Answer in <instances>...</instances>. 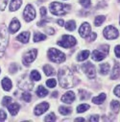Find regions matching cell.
Returning a JSON list of instances; mask_svg holds the SVG:
<instances>
[{
    "instance_id": "cell-30",
    "label": "cell",
    "mask_w": 120,
    "mask_h": 122,
    "mask_svg": "<svg viewBox=\"0 0 120 122\" xmlns=\"http://www.w3.org/2000/svg\"><path fill=\"white\" fill-rule=\"evenodd\" d=\"M88 109H89V105H87V104H82V105H80V106L77 107V112L82 113V112L87 111Z\"/></svg>"
},
{
    "instance_id": "cell-17",
    "label": "cell",
    "mask_w": 120,
    "mask_h": 122,
    "mask_svg": "<svg viewBox=\"0 0 120 122\" xmlns=\"http://www.w3.org/2000/svg\"><path fill=\"white\" fill-rule=\"evenodd\" d=\"M120 75V68H119V64L117 62H115L114 64V66H113V69L111 71V76L110 78L112 80H116Z\"/></svg>"
},
{
    "instance_id": "cell-2",
    "label": "cell",
    "mask_w": 120,
    "mask_h": 122,
    "mask_svg": "<svg viewBox=\"0 0 120 122\" xmlns=\"http://www.w3.org/2000/svg\"><path fill=\"white\" fill-rule=\"evenodd\" d=\"M9 33L5 24L0 25V57H2L8 47Z\"/></svg>"
},
{
    "instance_id": "cell-42",
    "label": "cell",
    "mask_w": 120,
    "mask_h": 122,
    "mask_svg": "<svg viewBox=\"0 0 120 122\" xmlns=\"http://www.w3.org/2000/svg\"><path fill=\"white\" fill-rule=\"evenodd\" d=\"M88 36H89V37L87 38V40H88L89 41H94V40L96 39V36H97V35H96V33H90Z\"/></svg>"
},
{
    "instance_id": "cell-39",
    "label": "cell",
    "mask_w": 120,
    "mask_h": 122,
    "mask_svg": "<svg viewBox=\"0 0 120 122\" xmlns=\"http://www.w3.org/2000/svg\"><path fill=\"white\" fill-rule=\"evenodd\" d=\"M7 3H8V0H0V10L4 11L6 9Z\"/></svg>"
},
{
    "instance_id": "cell-33",
    "label": "cell",
    "mask_w": 120,
    "mask_h": 122,
    "mask_svg": "<svg viewBox=\"0 0 120 122\" xmlns=\"http://www.w3.org/2000/svg\"><path fill=\"white\" fill-rule=\"evenodd\" d=\"M79 92H80V98H81V100H85V99H87L89 97V93L86 92V91H85V90H83V89H80Z\"/></svg>"
},
{
    "instance_id": "cell-41",
    "label": "cell",
    "mask_w": 120,
    "mask_h": 122,
    "mask_svg": "<svg viewBox=\"0 0 120 122\" xmlns=\"http://www.w3.org/2000/svg\"><path fill=\"white\" fill-rule=\"evenodd\" d=\"M7 118V114L3 110H0V121H3Z\"/></svg>"
},
{
    "instance_id": "cell-23",
    "label": "cell",
    "mask_w": 120,
    "mask_h": 122,
    "mask_svg": "<svg viewBox=\"0 0 120 122\" xmlns=\"http://www.w3.org/2000/svg\"><path fill=\"white\" fill-rule=\"evenodd\" d=\"M88 56H89V51L88 50H84L81 53H79V55L77 56V61H79V62H83V61H85L88 58Z\"/></svg>"
},
{
    "instance_id": "cell-34",
    "label": "cell",
    "mask_w": 120,
    "mask_h": 122,
    "mask_svg": "<svg viewBox=\"0 0 120 122\" xmlns=\"http://www.w3.org/2000/svg\"><path fill=\"white\" fill-rule=\"evenodd\" d=\"M80 4L84 8H89L91 5V1L90 0H80Z\"/></svg>"
},
{
    "instance_id": "cell-36",
    "label": "cell",
    "mask_w": 120,
    "mask_h": 122,
    "mask_svg": "<svg viewBox=\"0 0 120 122\" xmlns=\"http://www.w3.org/2000/svg\"><path fill=\"white\" fill-rule=\"evenodd\" d=\"M56 84H57V82H56L55 79H49V80L46 81V85L49 87H55L56 86Z\"/></svg>"
},
{
    "instance_id": "cell-49",
    "label": "cell",
    "mask_w": 120,
    "mask_h": 122,
    "mask_svg": "<svg viewBox=\"0 0 120 122\" xmlns=\"http://www.w3.org/2000/svg\"><path fill=\"white\" fill-rule=\"evenodd\" d=\"M58 24H59L60 26H64V25H65L64 19H59V20H58Z\"/></svg>"
},
{
    "instance_id": "cell-48",
    "label": "cell",
    "mask_w": 120,
    "mask_h": 122,
    "mask_svg": "<svg viewBox=\"0 0 120 122\" xmlns=\"http://www.w3.org/2000/svg\"><path fill=\"white\" fill-rule=\"evenodd\" d=\"M47 21H48L47 19H44V20H42V21H40V22H38V26H42V25H44Z\"/></svg>"
},
{
    "instance_id": "cell-16",
    "label": "cell",
    "mask_w": 120,
    "mask_h": 122,
    "mask_svg": "<svg viewBox=\"0 0 120 122\" xmlns=\"http://www.w3.org/2000/svg\"><path fill=\"white\" fill-rule=\"evenodd\" d=\"M29 39H30V33L29 32H23L20 35H18L16 38V40L22 43H27L29 41Z\"/></svg>"
},
{
    "instance_id": "cell-35",
    "label": "cell",
    "mask_w": 120,
    "mask_h": 122,
    "mask_svg": "<svg viewBox=\"0 0 120 122\" xmlns=\"http://www.w3.org/2000/svg\"><path fill=\"white\" fill-rule=\"evenodd\" d=\"M22 99H23L24 101H26V102H30V101H31V99H32L31 93H29V92H24V93H22Z\"/></svg>"
},
{
    "instance_id": "cell-7",
    "label": "cell",
    "mask_w": 120,
    "mask_h": 122,
    "mask_svg": "<svg viewBox=\"0 0 120 122\" xmlns=\"http://www.w3.org/2000/svg\"><path fill=\"white\" fill-rule=\"evenodd\" d=\"M104 37L108 40H115L118 38L119 36V32H118V30L113 27L112 25H109L107 26L105 29H104Z\"/></svg>"
},
{
    "instance_id": "cell-51",
    "label": "cell",
    "mask_w": 120,
    "mask_h": 122,
    "mask_svg": "<svg viewBox=\"0 0 120 122\" xmlns=\"http://www.w3.org/2000/svg\"><path fill=\"white\" fill-rule=\"evenodd\" d=\"M75 121H85V118H76Z\"/></svg>"
},
{
    "instance_id": "cell-1",
    "label": "cell",
    "mask_w": 120,
    "mask_h": 122,
    "mask_svg": "<svg viewBox=\"0 0 120 122\" xmlns=\"http://www.w3.org/2000/svg\"><path fill=\"white\" fill-rule=\"evenodd\" d=\"M58 77H59L60 85H61V86L64 88L72 87L78 83V80H76L72 71L66 66H65L59 70Z\"/></svg>"
},
{
    "instance_id": "cell-12",
    "label": "cell",
    "mask_w": 120,
    "mask_h": 122,
    "mask_svg": "<svg viewBox=\"0 0 120 122\" xmlns=\"http://www.w3.org/2000/svg\"><path fill=\"white\" fill-rule=\"evenodd\" d=\"M48 109H49V104L46 103V102H42V103L39 104V105L36 107L34 112H35L36 115H40V114L44 113Z\"/></svg>"
},
{
    "instance_id": "cell-50",
    "label": "cell",
    "mask_w": 120,
    "mask_h": 122,
    "mask_svg": "<svg viewBox=\"0 0 120 122\" xmlns=\"http://www.w3.org/2000/svg\"><path fill=\"white\" fill-rule=\"evenodd\" d=\"M52 96H53V97H57V96H58V91H55V92H53Z\"/></svg>"
},
{
    "instance_id": "cell-14",
    "label": "cell",
    "mask_w": 120,
    "mask_h": 122,
    "mask_svg": "<svg viewBox=\"0 0 120 122\" xmlns=\"http://www.w3.org/2000/svg\"><path fill=\"white\" fill-rule=\"evenodd\" d=\"M75 100V94L73 91H67L62 96V101L66 104H70Z\"/></svg>"
},
{
    "instance_id": "cell-47",
    "label": "cell",
    "mask_w": 120,
    "mask_h": 122,
    "mask_svg": "<svg viewBox=\"0 0 120 122\" xmlns=\"http://www.w3.org/2000/svg\"><path fill=\"white\" fill-rule=\"evenodd\" d=\"M46 31L49 35H53L55 33V29L54 28H46Z\"/></svg>"
},
{
    "instance_id": "cell-25",
    "label": "cell",
    "mask_w": 120,
    "mask_h": 122,
    "mask_svg": "<svg viewBox=\"0 0 120 122\" xmlns=\"http://www.w3.org/2000/svg\"><path fill=\"white\" fill-rule=\"evenodd\" d=\"M43 70H44V73H45L46 76H52V75L55 74L54 68L51 66H49V65H45L43 66Z\"/></svg>"
},
{
    "instance_id": "cell-45",
    "label": "cell",
    "mask_w": 120,
    "mask_h": 122,
    "mask_svg": "<svg viewBox=\"0 0 120 122\" xmlns=\"http://www.w3.org/2000/svg\"><path fill=\"white\" fill-rule=\"evenodd\" d=\"M89 121H90V122H92V121H95V122H97V121H99V116H98L97 114L91 115V116H90V118H89Z\"/></svg>"
},
{
    "instance_id": "cell-10",
    "label": "cell",
    "mask_w": 120,
    "mask_h": 122,
    "mask_svg": "<svg viewBox=\"0 0 120 122\" xmlns=\"http://www.w3.org/2000/svg\"><path fill=\"white\" fill-rule=\"evenodd\" d=\"M82 68L84 70V72L85 73V75L89 78V79H93L95 78L96 72H95V67L91 63H85L82 66Z\"/></svg>"
},
{
    "instance_id": "cell-24",
    "label": "cell",
    "mask_w": 120,
    "mask_h": 122,
    "mask_svg": "<svg viewBox=\"0 0 120 122\" xmlns=\"http://www.w3.org/2000/svg\"><path fill=\"white\" fill-rule=\"evenodd\" d=\"M99 71H100V73L102 74V75H107L108 73H109V71H110V65L109 64H102V65H100V66H99Z\"/></svg>"
},
{
    "instance_id": "cell-18",
    "label": "cell",
    "mask_w": 120,
    "mask_h": 122,
    "mask_svg": "<svg viewBox=\"0 0 120 122\" xmlns=\"http://www.w3.org/2000/svg\"><path fill=\"white\" fill-rule=\"evenodd\" d=\"M21 4H22V0H12L11 4H10V11L15 12V11L18 10L20 8Z\"/></svg>"
},
{
    "instance_id": "cell-32",
    "label": "cell",
    "mask_w": 120,
    "mask_h": 122,
    "mask_svg": "<svg viewBox=\"0 0 120 122\" xmlns=\"http://www.w3.org/2000/svg\"><path fill=\"white\" fill-rule=\"evenodd\" d=\"M59 112H60V113H62L64 115H68L71 112V110L67 107H61L59 109Z\"/></svg>"
},
{
    "instance_id": "cell-13",
    "label": "cell",
    "mask_w": 120,
    "mask_h": 122,
    "mask_svg": "<svg viewBox=\"0 0 120 122\" xmlns=\"http://www.w3.org/2000/svg\"><path fill=\"white\" fill-rule=\"evenodd\" d=\"M19 29H20V22L18 21L17 18H15V17L13 18L10 23V26H9V32L11 34H15Z\"/></svg>"
},
{
    "instance_id": "cell-15",
    "label": "cell",
    "mask_w": 120,
    "mask_h": 122,
    "mask_svg": "<svg viewBox=\"0 0 120 122\" xmlns=\"http://www.w3.org/2000/svg\"><path fill=\"white\" fill-rule=\"evenodd\" d=\"M106 56H107V54L104 53L102 50L101 51L100 50H94L92 52V59L94 61H96V62H100V61L104 60L106 58Z\"/></svg>"
},
{
    "instance_id": "cell-26",
    "label": "cell",
    "mask_w": 120,
    "mask_h": 122,
    "mask_svg": "<svg viewBox=\"0 0 120 122\" xmlns=\"http://www.w3.org/2000/svg\"><path fill=\"white\" fill-rule=\"evenodd\" d=\"M65 29L68 30V31H73L76 28V23L74 20H69L66 22V24H65Z\"/></svg>"
},
{
    "instance_id": "cell-4",
    "label": "cell",
    "mask_w": 120,
    "mask_h": 122,
    "mask_svg": "<svg viewBox=\"0 0 120 122\" xmlns=\"http://www.w3.org/2000/svg\"><path fill=\"white\" fill-rule=\"evenodd\" d=\"M48 58L52 62L57 64H61L65 61V55L56 48H51L48 50Z\"/></svg>"
},
{
    "instance_id": "cell-3",
    "label": "cell",
    "mask_w": 120,
    "mask_h": 122,
    "mask_svg": "<svg viewBox=\"0 0 120 122\" xmlns=\"http://www.w3.org/2000/svg\"><path fill=\"white\" fill-rule=\"evenodd\" d=\"M70 10V6L59 2H53L50 4V12L55 15H64Z\"/></svg>"
},
{
    "instance_id": "cell-38",
    "label": "cell",
    "mask_w": 120,
    "mask_h": 122,
    "mask_svg": "<svg viewBox=\"0 0 120 122\" xmlns=\"http://www.w3.org/2000/svg\"><path fill=\"white\" fill-rule=\"evenodd\" d=\"M44 120H45V121H55V120H56V115H55V113H54V112L49 113V114L44 118Z\"/></svg>"
},
{
    "instance_id": "cell-40",
    "label": "cell",
    "mask_w": 120,
    "mask_h": 122,
    "mask_svg": "<svg viewBox=\"0 0 120 122\" xmlns=\"http://www.w3.org/2000/svg\"><path fill=\"white\" fill-rule=\"evenodd\" d=\"M17 66L15 65V64H12L11 65V66H10V68H9V70H10V73H12V74H14L15 72H16L17 71Z\"/></svg>"
},
{
    "instance_id": "cell-21",
    "label": "cell",
    "mask_w": 120,
    "mask_h": 122,
    "mask_svg": "<svg viewBox=\"0 0 120 122\" xmlns=\"http://www.w3.org/2000/svg\"><path fill=\"white\" fill-rule=\"evenodd\" d=\"M47 94H48L47 89H46L43 86H39V87H38V89H37V95H38L39 97H44V96H46Z\"/></svg>"
},
{
    "instance_id": "cell-11",
    "label": "cell",
    "mask_w": 120,
    "mask_h": 122,
    "mask_svg": "<svg viewBox=\"0 0 120 122\" xmlns=\"http://www.w3.org/2000/svg\"><path fill=\"white\" fill-rule=\"evenodd\" d=\"M91 33V28H90V25H89L87 22H85L82 24V26L80 27L79 29V34L82 38H87L88 35Z\"/></svg>"
},
{
    "instance_id": "cell-52",
    "label": "cell",
    "mask_w": 120,
    "mask_h": 122,
    "mask_svg": "<svg viewBox=\"0 0 120 122\" xmlns=\"http://www.w3.org/2000/svg\"><path fill=\"white\" fill-rule=\"evenodd\" d=\"M44 1H45V0H38V3H42Z\"/></svg>"
},
{
    "instance_id": "cell-20",
    "label": "cell",
    "mask_w": 120,
    "mask_h": 122,
    "mask_svg": "<svg viewBox=\"0 0 120 122\" xmlns=\"http://www.w3.org/2000/svg\"><path fill=\"white\" fill-rule=\"evenodd\" d=\"M106 98H107V95H106L105 93H100V95H98V96L92 98V102H93L94 104L100 105V104H102V103L106 100Z\"/></svg>"
},
{
    "instance_id": "cell-9",
    "label": "cell",
    "mask_w": 120,
    "mask_h": 122,
    "mask_svg": "<svg viewBox=\"0 0 120 122\" xmlns=\"http://www.w3.org/2000/svg\"><path fill=\"white\" fill-rule=\"evenodd\" d=\"M37 54H38V50H37V49H32V50L28 51V52L23 56V59H22L23 64H24L25 66H30V64L33 63L34 61H35V59L37 58Z\"/></svg>"
},
{
    "instance_id": "cell-43",
    "label": "cell",
    "mask_w": 120,
    "mask_h": 122,
    "mask_svg": "<svg viewBox=\"0 0 120 122\" xmlns=\"http://www.w3.org/2000/svg\"><path fill=\"white\" fill-rule=\"evenodd\" d=\"M114 52L117 58H120V45H116L114 48Z\"/></svg>"
},
{
    "instance_id": "cell-37",
    "label": "cell",
    "mask_w": 120,
    "mask_h": 122,
    "mask_svg": "<svg viewBox=\"0 0 120 122\" xmlns=\"http://www.w3.org/2000/svg\"><path fill=\"white\" fill-rule=\"evenodd\" d=\"M11 102H12V98L10 96H5L2 100V105L3 106H8V105L11 104Z\"/></svg>"
},
{
    "instance_id": "cell-6",
    "label": "cell",
    "mask_w": 120,
    "mask_h": 122,
    "mask_svg": "<svg viewBox=\"0 0 120 122\" xmlns=\"http://www.w3.org/2000/svg\"><path fill=\"white\" fill-rule=\"evenodd\" d=\"M18 87L23 90H31L34 87V85L31 82V78H28L27 75L21 76L18 80Z\"/></svg>"
},
{
    "instance_id": "cell-29",
    "label": "cell",
    "mask_w": 120,
    "mask_h": 122,
    "mask_svg": "<svg viewBox=\"0 0 120 122\" xmlns=\"http://www.w3.org/2000/svg\"><path fill=\"white\" fill-rule=\"evenodd\" d=\"M45 39H46V36L43 35V34H41V33H36L35 36H34V41H35V42L44 41Z\"/></svg>"
},
{
    "instance_id": "cell-19",
    "label": "cell",
    "mask_w": 120,
    "mask_h": 122,
    "mask_svg": "<svg viewBox=\"0 0 120 122\" xmlns=\"http://www.w3.org/2000/svg\"><path fill=\"white\" fill-rule=\"evenodd\" d=\"M8 110L12 115H15L19 111V105L17 103H13L11 105H8Z\"/></svg>"
},
{
    "instance_id": "cell-5",
    "label": "cell",
    "mask_w": 120,
    "mask_h": 122,
    "mask_svg": "<svg viewBox=\"0 0 120 122\" xmlns=\"http://www.w3.org/2000/svg\"><path fill=\"white\" fill-rule=\"evenodd\" d=\"M76 43H77V41H76L75 38L72 37V36H69V35L63 36L62 41H58V44L60 46L65 47V48H70V47L74 46Z\"/></svg>"
},
{
    "instance_id": "cell-53",
    "label": "cell",
    "mask_w": 120,
    "mask_h": 122,
    "mask_svg": "<svg viewBox=\"0 0 120 122\" xmlns=\"http://www.w3.org/2000/svg\"><path fill=\"white\" fill-rule=\"evenodd\" d=\"M0 72H1V70H0Z\"/></svg>"
},
{
    "instance_id": "cell-31",
    "label": "cell",
    "mask_w": 120,
    "mask_h": 122,
    "mask_svg": "<svg viewBox=\"0 0 120 122\" xmlns=\"http://www.w3.org/2000/svg\"><path fill=\"white\" fill-rule=\"evenodd\" d=\"M105 19H106V17H105L104 15H98V16H96V18H95V20H94L95 26H100V25L105 21Z\"/></svg>"
},
{
    "instance_id": "cell-27",
    "label": "cell",
    "mask_w": 120,
    "mask_h": 122,
    "mask_svg": "<svg viewBox=\"0 0 120 122\" xmlns=\"http://www.w3.org/2000/svg\"><path fill=\"white\" fill-rule=\"evenodd\" d=\"M110 109L114 112H119V109H120V103L118 101H116V100L111 101V103H110Z\"/></svg>"
},
{
    "instance_id": "cell-44",
    "label": "cell",
    "mask_w": 120,
    "mask_h": 122,
    "mask_svg": "<svg viewBox=\"0 0 120 122\" xmlns=\"http://www.w3.org/2000/svg\"><path fill=\"white\" fill-rule=\"evenodd\" d=\"M114 94L118 97H120V85H118L117 86H115L114 88Z\"/></svg>"
},
{
    "instance_id": "cell-8",
    "label": "cell",
    "mask_w": 120,
    "mask_h": 122,
    "mask_svg": "<svg viewBox=\"0 0 120 122\" xmlns=\"http://www.w3.org/2000/svg\"><path fill=\"white\" fill-rule=\"evenodd\" d=\"M23 17H24L25 21H27V22L32 21L36 17V11L32 5L29 4L25 7L24 12H23Z\"/></svg>"
},
{
    "instance_id": "cell-46",
    "label": "cell",
    "mask_w": 120,
    "mask_h": 122,
    "mask_svg": "<svg viewBox=\"0 0 120 122\" xmlns=\"http://www.w3.org/2000/svg\"><path fill=\"white\" fill-rule=\"evenodd\" d=\"M46 14H47L46 8H45V7H41V8H40V15H41L42 17H44V16L46 15Z\"/></svg>"
},
{
    "instance_id": "cell-28",
    "label": "cell",
    "mask_w": 120,
    "mask_h": 122,
    "mask_svg": "<svg viewBox=\"0 0 120 122\" xmlns=\"http://www.w3.org/2000/svg\"><path fill=\"white\" fill-rule=\"evenodd\" d=\"M30 78H31V80H33V81H40L41 79L40 74L37 70H33L31 72V74H30Z\"/></svg>"
},
{
    "instance_id": "cell-22",
    "label": "cell",
    "mask_w": 120,
    "mask_h": 122,
    "mask_svg": "<svg viewBox=\"0 0 120 122\" xmlns=\"http://www.w3.org/2000/svg\"><path fill=\"white\" fill-rule=\"evenodd\" d=\"M1 85H2V87H3L5 90H7V91H9V90L12 88V82H11V80L8 79V78H4V79L2 80V82H1Z\"/></svg>"
}]
</instances>
